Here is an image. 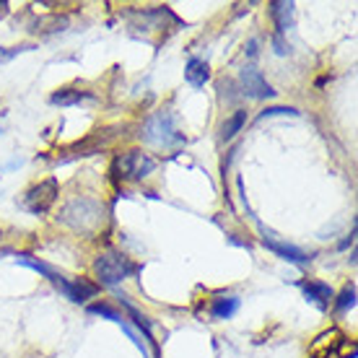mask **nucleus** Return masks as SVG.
Segmentation results:
<instances>
[{
    "instance_id": "nucleus-1",
    "label": "nucleus",
    "mask_w": 358,
    "mask_h": 358,
    "mask_svg": "<svg viewBox=\"0 0 358 358\" xmlns=\"http://www.w3.org/2000/svg\"><path fill=\"white\" fill-rule=\"evenodd\" d=\"M60 221L65 226H71L73 231L91 236L104 221V206L89 195L73 197L71 203H65V208L60 210Z\"/></svg>"
},
{
    "instance_id": "nucleus-2",
    "label": "nucleus",
    "mask_w": 358,
    "mask_h": 358,
    "mask_svg": "<svg viewBox=\"0 0 358 358\" xmlns=\"http://www.w3.org/2000/svg\"><path fill=\"white\" fill-rule=\"evenodd\" d=\"M130 273H135L133 260L117 250L101 252L96 257V262H94V275L99 278L101 286H117V283H122Z\"/></svg>"
},
{
    "instance_id": "nucleus-3",
    "label": "nucleus",
    "mask_w": 358,
    "mask_h": 358,
    "mask_svg": "<svg viewBox=\"0 0 358 358\" xmlns=\"http://www.w3.org/2000/svg\"><path fill=\"white\" fill-rule=\"evenodd\" d=\"M145 143L159 145V148H166V145H177L185 141V135L179 133L177 125H174V117L169 112H156L145 120L143 133H141Z\"/></svg>"
},
{
    "instance_id": "nucleus-4",
    "label": "nucleus",
    "mask_w": 358,
    "mask_h": 358,
    "mask_svg": "<svg viewBox=\"0 0 358 358\" xmlns=\"http://www.w3.org/2000/svg\"><path fill=\"white\" fill-rule=\"evenodd\" d=\"M55 200H57V179L50 177L29 189L27 195H24V200H21V208L29 210V213L39 215V213H47L55 206Z\"/></svg>"
},
{
    "instance_id": "nucleus-5",
    "label": "nucleus",
    "mask_w": 358,
    "mask_h": 358,
    "mask_svg": "<svg viewBox=\"0 0 358 358\" xmlns=\"http://www.w3.org/2000/svg\"><path fill=\"white\" fill-rule=\"evenodd\" d=\"M156 169V162L143 156L138 151H127L122 153L115 162V177L117 179H143L148 177L151 171Z\"/></svg>"
},
{
    "instance_id": "nucleus-6",
    "label": "nucleus",
    "mask_w": 358,
    "mask_h": 358,
    "mask_svg": "<svg viewBox=\"0 0 358 358\" xmlns=\"http://www.w3.org/2000/svg\"><path fill=\"white\" fill-rule=\"evenodd\" d=\"M55 288L60 291L63 296H68L71 301H76V304H83L86 299H91V296H96L99 288L94 286V283H89V280H83V278H76V280H68V278L57 275L52 278Z\"/></svg>"
},
{
    "instance_id": "nucleus-7",
    "label": "nucleus",
    "mask_w": 358,
    "mask_h": 358,
    "mask_svg": "<svg viewBox=\"0 0 358 358\" xmlns=\"http://www.w3.org/2000/svg\"><path fill=\"white\" fill-rule=\"evenodd\" d=\"M343 345H345V335H343L338 327H332V330L322 332V335L312 343L309 356L312 358H335L338 353H341Z\"/></svg>"
},
{
    "instance_id": "nucleus-8",
    "label": "nucleus",
    "mask_w": 358,
    "mask_h": 358,
    "mask_svg": "<svg viewBox=\"0 0 358 358\" xmlns=\"http://www.w3.org/2000/svg\"><path fill=\"white\" fill-rule=\"evenodd\" d=\"M239 81L244 86V94L252 99H270L275 96V91L270 86L265 78H262V73L257 68H244L242 76H239Z\"/></svg>"
},
{
    "instance_id": "nucleus-9",
    "label": "nucleus",
    "mask_w": 358,
    "mask_h": 358,
    "mask_svg": "<svg viewBox=\"0 0 358 358\" xmlns=\"http://www.w3.org/2000/svg\"><path fill=\"white\" fill-rule=\"evenodd\" d=\"M262 244H265L270 252L280 255V257H283V260H288V262H296V265H304V262H309V255H306L304 250H299V247H294V244H288V242H280V239L270 236V234H265Z\"/></svg>"
},
{
    "instance_id": "nucleus-10",
    "label": "nucleus",
    "mask_w": 358,
    "mask_h": 358,
    "mask_svg": "<svg viewBox=\"0 0 358 358\" xmlns=\"http://www.w3.org/2000/svg\"><path fill=\"white\" fill-rule=\"evenodd\" d=\"M83 101H94V94L78 89H60L50 96V104H55V107H78Z\"/></svg>"
},
{
    "instance_id": "nucleus-11",
    "label": "nucleus",
    "mask_w": 358,
    "mask_h": 358,
    "mask_svg": "<svg viewBox=\"0 0 358 358\" xmlns=\"http://www.w3.org/2000/svg\"><path fill=\"white\" fill-rule=\"evenodd\" d=\"M270 16L275 21L278 34H286L294 27V3H280V0L270 3Z\"/></svg>"
},
{
    "instance_id": "nucleus-12",
    "label": "nucleus",
    "mask_w": 358,
    "mask_h": 358,
    "mask_svg": "<svg viewBox=\"0 0 358 358\" xmlns=\"http://www.w3.org/2000/svg\"><path fill=\"white\" fill-rule=\"evenodd\" d=\"M185 78H187L189 86H195V89H203L206 81L210 78V71H208V65L200 60V57H189L187 68H185Z\"/></svg>"
},
{
    "instance_id": "nucleus-13",
    "label": "nucleus",
    "mask_w": 358,
    "mask_h": 358,
    "mask_svg": "<svg viewBox=\"0 0 358 358\" xmlns=\"http://www.w3.org/2000/svg\"><path fill=\"white\" fill-rule=\"evenodd\" d=\"M304 294L309 301H317L320 306L330 304L332 301V288L327 286V283H320V280H309V283H304Z\"/></svg>"
},
{
    "instance_id": "nucleus-14",
    "label": "nucleus",
    "mask_w": 358,
    "mask_h": 358,
    "mask_svg": "<svg viewBox=\"0 0 358 358\" xmlns=\"http://www.w3.org/2000/svg\"><path fill=\"white\" fill-rule=\"evenodd\" d=\"M68 16H45L34 24V31H42V34H57V31H65L68 29Z\"/></svg>"
},
{
    "instance_id": "nucleus-15",
    "label": "nucleus",
    "mask_w": 358,
    "mask_h": 358,
    "mask_svg": "<svg viewBox=\"0 0 358 358\" xmlns=\"http://www.w3.org/2000/svg\"><path fill=\"white\" fill-rule=\"evenodd\" d=\"M244 122H247V112H242V109H239V112H234L224 125H221V141H231L234 135L244 127Z\"/></svg>"
},
{
    "instance_id": "nucleus-16",
    "label": "nucleus",
    "mask_w": 358,
    "mask_h": 358,
    "mask_svg": "<svg viewBox=\"0 0 358 358\" xmlns=\"http://www.w3.org/2000/svg\"><path fill=\"white\" fill-rule=\"evenodd\" d=\"M236 309H239V299H215L213 306H210V314L215 320H229Z\"/></svg>"
},
{
    "instance_id": "nucleus-17",
    "label": "nucleus",
    "mask_w": 358,
    "mask_h": 358,
    "mask_svg": "<svg viewBox=\"0 0 358 358\" xmlns=\"http://www.w3.org/2000/svg\"><path fill=\"white\" fill-rule=\"evenodd\" d=\"M18 262H21V265H27V268H31V270H36V273H45V275L50 278V280H52V278H57V275H60V273H55V270L50 268V265H47V262L31 260V257H18Z\"/></svg>"
},
{
    "instance_id": "nucleus-18",
    "label": "nucleus",
    "mask_w": 358,
    "mask_h": 358,
    "mask_svg": "<svg viewBox=\"0 0 358 358\" xmlns=\"http://www.w3.org/2000/svg\"><path fill=\"white\" fill-rule=\"evenodd\" d=\"M350 306H356V286H345V291L338 296V309L341 312H345Z\"/></svg>"
},
{
    "instance_id": "nucleus-19",
    "label": "nucleus",
    "mask_w": 358,
    "mask_h": 358,
    "mask_svg": "<svg viewBox=\"0 0 358 358\" xmlns=\"http://www.w3.org/2000/svg\"><path fill=\"white\" fill-rule=\"evenodd\" d=\"M89 312L91 314H104V317H109L112 322L122 324V317H120V314H117L115 309H112V306H107V304H94V306H89Z\"/></svg>"
},
{
    "instance_id": "nucleus-20",
    "label": "nucleus",
    "mask_w": 358,
    "mask_h": 358,
    "mask_svg": "<svg viewBox=\"0 0 358 358\" xmlns=\"http://www.w3.org/2000/svg\"><path fill=\"white\" fill-rule=\"evenodd\" d=\"M275 115H296V109H288V107H273V109H265L257 120H265V117H275Z\"/></svg>"
}]
</instances>
